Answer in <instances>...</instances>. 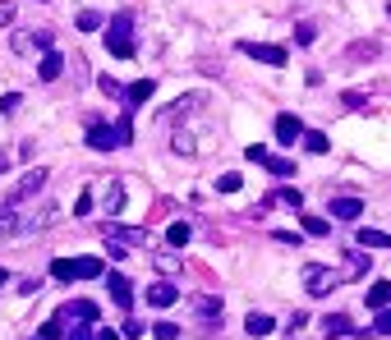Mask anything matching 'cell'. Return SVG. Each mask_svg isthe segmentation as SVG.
<instances>
[{
	"label": "cell",
	"mask_w": 391,
	"mask_h": 340,
	"mask_svg": "<svg viewBox=\"0 0 391 340\" xmlns=\"http://www.w3.org/2000/svg\"><path fill=\"white\" fill-rule=\"evenodd\" d=\"M240 189H244L240 175H221V180H217V193H240Z\"/></svg>",
	"instance_id": "cell-34"
},
{
	"label": "cell",
	"mask_w": 391,
	"mask_h": 340,
	"mask_svg": "<svg viewBox=\"0 0 391 340\" xmlns=\"http://www.w3.org/2000/svg\"><path fill=\"white\" fill-rule=\"evenodd\" d=\"M60 74H65V55H60V51H46L42 65H37V79H42V83H55Z\"/></svg>",
	"instance_id": "cell-12"
},
{
	"label": "cell",
	"mask_w": 391,
	"mask_h": 340,
	"mask_svg": "<svg viewBox=\"0 0 391 340\" xmlns=\"http://www.w3.org/2000/svg\"><path fill=\"white\" fill-rule=\"evenodd\" d=\"M51 276L55 280H92V276H106V267H102V258H55Z\"/></svg>",
	"instance_id": "cell-1"
},
{
	"label": "cell",
	"mask_w": 391,
	"mask_h": 340,
	"mask_svg": "<svg viewBox=\"0 0 391 340\" xmlns=\"http://www.w3.org/2000/svg\"><path fill=\"white\" fill-rule=\"evenodd\" d=\"M60 216H65V212H60V202H46L42 212H33V216L23 221V230H46V226H55Z\"/></svg>",
	"instance_id": "cell-11"
},
{
	"label": "cell",
	"mask_w": 391,
	"mask_h": 340,
	"mask_svg": "<svg viewBox=\"0 0 391 340\" xmlns=\"http://www.w3.org/2000/svg\"><path fill=\"white\" fill-rule=\"evenodd\" d=\"M106 239L111 244H148V230H129V226H111L106 221Z\"/></svg>",
	"instance_id": "cell-15"
},
{
	"label": "cell",
	"mask_w": 391,
	"mask_h": 340,
	"mask_svg": "<svg viewBox=\"0 0 391 340\" xmlns=\"http://www.w3.org/2000/svg\"><path fill=\"white\" fill-rule=\"evenodd\" d=\"M60 317H65V322H70V317H74V322H97V304H92V299H74V304L60 308Z\"/></svg>",
	"instance_id": "cell-13"
},
{
	"label": "cell",
	"mask_w": 391,
	"mask_h": 340,
	"mask_svg": "<svg viewBox=\"0 0 391 340\" xmlns=\"http://www.w3.org/2000/svg\"><path fill=\"white\" fill-rule=\"evenodd\" d=\"M87 148L111 152V148H120V133H115L111 124H92V129H87Z\"/></svg>",
	"instance_id": "cell-9"
},
{
	"label": "cell",
	"mask_w": 391,
	"mask_h": 340,
	"mask_svg": "<svg viewBox=\"0 0 391 340\" xmlns=\"http://www.w3.org/2000/svg\"><path fill=\"white\" fill-rule=\"evenodd\" d=\"M152 92H156V83H152V79H139V83H129V87H124V106L134 111V106H143Z\"/></svg>",
	"instance_id": "cell-18"
},
{
	"label": "cell",
	"mask_w": 391,
	"mask_h": 340,
	"mask_svg": "<svg viewBox=\"0 0 391 340\" xmlns=\"http://www.w3.org/2000/svg\"><path fill=\"white\" fill-rule=\"evenodd\" d=\"M14 51L18 55H33V51L46 55V51H51V33H18L14 37Z\"/></svg>",
	"instance_id": "cell-8"
},
{
	"label": "cell",
	"mask_w": 391,
	"mask_h": 340,
	"mask_svg": "<svg viewBox=\"0 0 391 340\" xmlns=\"http://www.w3.org/2000/svg\"><path fill=\"white\" fill-rule=\"evenodd\" d=\"M331 216L336 221H359L364 216V202L359 198H331Z\"/></svg>",
	"instance_id": "cell-16"
},
{
	"label": "cell",
	"mask_w": 391,
	"mask_h": 340,
	"mask_svg": "<svg viewBox=\"0 0 391 340\" xmlns=\"http://www.w3.org/2000/svg\"><path fill=\"white\" fill-rule=\"evenodd\" d=\"M240 51L253 55V60H262V65H272V70H281V65L290 60L286 46H272V42H240Z\"/></svg>",
	"instance_id": "cell-5"
},
{
	"label": "cell",
	"mask_w": 391,
	"mask_h": 340,
	"mask_svg": "<svg viewBox=\"0 0 391 340\" xmlns=\"http://www.w3.org/2000/svg\"><path fill=\"white\" fill-rule=\"evenodd\" d=\"M355 244L373 253V248H391V235H382V230H359V235H355Z\"/></svg>",
	"instance_id": "cell-23"
},
{
	"label": "cell",
	"mask_w": 391,
	"mask_h": 340,
	"mask_svg": "<svg viewBox=\"0 0 391 340\" xmlns=\"http://www.w3.org/2000/svg\"><path fill=\"white\" fill-rule=\"evenodd\" d=\"M92 322H78V327H70V340H92V331H87Z\"/></svg>",
	"instance_id": "cell-41"
},
{
	"label": "cell",
	"mask_w": 391,
	"mask_h": 340,
	"mask_svg": "<svg viewBox=\"0 0 391 340\" xmlns=\"http://www.w3.org/2000/svg\"><path fill=\"white\" fill-rule=\"evenodd\" d=\"M244 331H249L253 340H262V336L277 331V317H267V313H249V317H244Z\"/></svg>",
	"instance_id": "cell-17"
},
{
	"label": "cell",
	"mask_w": 391,
	"mask_h": 340,
	"mask_svg": "<svg viewBox=\"0 0 391 340\" xmlns=\"http://www.w3.org/2000/svg\"><path fill=\"white\" fill-rule=\"evenodd\" d=\"M5 23H14V5H0V28Z\"/></svg>",
	"instance_id": "cell-43"
},
{
	"label": "cell",
	"mask_w": 391,
	"mask_h": 340,
	"mask_svg": "<svg viewBox=\"0 0 391 340\" xmlns=\"http://www.w3.org/2000/svg\"><path fill=\"white\" fill-rule=\"evenodd\" d=\"M106 51L115 60H134V18L129 14H115L111 28H106Z\"/></svg>",
	"instance_id": "cell-2"
},
{
	"label": "cell",
	"mask_w": 391,
	"mask_h": 340,
	"mask_svg": "<svg viewBox=\"0 0 391 340\" xmlns=\"http://www.w3.org/2000/svg\"><path fill=\"white\" fill-rule=\"evenodd\" d=\"M166 239H171V248H184L193 239V230H189V221H175L171 230H166Z\"/></svg>",
	"instance_id": "cell-27"
},
{
	"label": "cell",
	"mask_w": 391,
	"mask_h": 340,
	"mask_svg": "<svg viewBox=\"0 0 391 340\" xmlns=\"http://www.w3.org/2000/svg\"><path fill=\"white\" fill-rule=\"evenodd\" d=\"M42 184H46V170L37 166V170H28L23 180L14 184V189H9V198H5V207H18V202H28V198H37V193H42Z\"/></svg>",
	"instance_id": "cell-4"
},
{
	"label": "cell",
	"mask_w": 391,
	"mask_h": 340,
	"mask_svg": "<svg viewBox=\"0 0 391 340\" xmlns=\"http://www.w3.org/2000/svg\"><path fill=\"white\" fill-rule=\"evenodd\" d=\"M152 336H156V340H175V336H180V327H175V322H156Z\"/></svg>",
	"instance_id": "cell-36"
},
{
	"label": "cell",
	"mask_w": 391,
	"mask_h": 340,
	"mask_svg": "<svg viewBox=\"0 0 391 340\" xmlns=\"http://www.w3.org/2000/svg\"><path fill=\"white\" fill-rule=\"evenodd\" d=\"M364 299H368V308H373V313H377V308H387V304H391V280H373Z\"/></svg>",
	"instance_id": "cell-21"
},
{
	"label": "cell",
	"mask_w": 391,
	"mask_h": 340,
	"mask_svg": "<svg viewBox=\"0 0 391 340\" xmlns=\"http://www.w3.org/2000/svg\"><path fill=\"white\" fill-rule=\"evenodd\" d=\"M377 55V42L368 37V42H355V46H346V65H364V60H373Z\"/></svg>",
	"instance_id": "cell-20"
},
{
	"label": "cell",
	"mask_w": 391,
	"mask_h": 340,
	"mask_svg": "<svg viewBox=\"0 0 391 340\" xmlns=\"http://www.w3.org/2000/svg\"><path fill=\"white\" fill-rule=\"evenodd\" d=\"M74 23H78V28H83V33H97V28H102V18H97V14H78V18H74Z\"/></svg>",
	"instance_id": "cell-39"
},
{
	"label": "cell",
	"mask_w": 391,
	"mask_h": 340,
	"mask_svg": "<svg viewBox=\"0 0 391 340\" xmlns=\"http://www.w3.org/2000/svg\"><path fill=\"white\" fill-rule=\"evenodd\" d=\"M102 92H106V97H120V92H124V87H120V83H115V79H111V74H102Z\"/></svg>",
	"instance_id": "cell-40"
},
{
	"label": "cell",
	"mask_w": 391,
	"mask_h": 340,
	"mask_svg": "<svg viewBox=\"0 0 391 340\" xmlns=\"http://www.w3.org/2000/svg\"><path fill=\"white\" fill-rule=\"evenodd\" d=\"M299 138H304V120L299 115H277V143L281 148H295Z\"/></svg>",
	"instance_id": "cell-6"
},
{
	"label": "cell",
	"mask_w": 391,
	"mask_h": 340,
	"mask_svg": "<svg viewBox=\"0 0 391 340\" xmlns=\"http://www.w3.org/2000/svg\"><path fill=\"white\" fill-rule=\"evenodd\" d=\"M322 336L336 340V336H355V322H350V313H331L322 317Z\"/></svg>",
	"instance_id": "cell-14"
},
{
	"label": "cell",
	"mask_w": 391,
	"mask_h": 340,
	"mask_svg": "<svg viewBox=\"0 0 391 340\" xmlns=\"http://www.w3.org/2000/svg\"><path fill=\"white\" fill-rule=\"evenodd\" d=\"M87 212H92V193H78V202H74V216H87Z\"/></svg>",
	"instance_id": "cell-38"
},
{
	"label": "cell",
	"mask_w": 391,
	"mask_h": 340,
	"mask_svg": "<svg viewBox=\"0 0 391 340\" xmlns=\"http://www.w3.org/2000/svg\"><path fill=\"white\" fill-rule=\"evenodd\" d=\"M143 299H148L152 308H171L175 299H180V285H171V280H156V285L143 290Z\"/></svg>",
	"instance_id": "cell-7"
},
{
	"label": "cell",
	"mask_w": 391,
	"mask_h": 340,
	"mask_svg": "<svg viewBox=\"0 0 391 340\" xmlns=\"http://www.w3.org/2000/svg\"><path fill=\"white\" fill-rule=\"evenodd\" d=\"M97 340H120V331H102V336H97Z\"/></svg>",
	"instance_id": "cell-45"
},
{
	"label": "cell",
	"mask_w": 391,
	"mask_h": 340,
	"mask_svg": "<svg viewBox=\"0 0 391 340\" xmlns=\"http://www.w3.org/2000/svg\"><path fill=\"white\" fill-rule=\"evenodd\" d=\"M299 143H304L313 157H322V152L331 148V138H327V133H318V129H304V138H299Z\"/></svg>",
	"instance_id": "cell-26"
},
{
	"label": "cell",
	"mask_w": 391,
	"mask_h": 340,
	"mask_svg": "<svg viewBox=\"0 0 391 340\" xmlns=\"http://www.w3.org/2000/svg\"><path fill=\"white\" fill-rule=\"evenodd\" d=\"M313 37H318V28H313V23H299V28H295V42H299V46H309Z\"/></svg>",
	"instance_id": "cell-37"
},
{
	"label": "cell",
	"mask_w": 391,
	"mask_h": 340,
	"mask_svg": "<svg viewBox=\"0 0 391 340\" xmlns=\"http://www.w3.org/2000/svg\"><path fill=\"white\" fill-rule=\"evenodd\" d=\"M106 290H111V299L120 308L134 304V290H129V276H120V271H106Z\"/></svg>",
	"instance_id": "cell-10"
},
{
	"label": "cell",
	"mask_w": 391,
	"mask_h": 340,
	"mask_svg": "<svg viewBox=\"0 0 391 340\" xmlns=\"http://www.w3.org/2000/svg\"><path fill=\"white\" fill-rule=\"evenodd\" d=\"M193 308H198V313H203V322H217V313H221V299L203 295V299H193Z\"/></svg>",
	"instance_id": "cell-29"
},
{
	"label": "cell",
	"mask_w": 391,
	"mask_h": 340,
	"mask_svg": "<svg viewBox=\"0 0 391 340\" xmlns=\"http://www.w3.org/2000/svg\"><path fill=\"white\" fill-rule=\"evenodd\" d=\"M244 157H249V161H253V166H262V161H267V157H272V152H267V148H262V143H249V148H244Z\"/></svg>",
	"instance_id": "cell-35"
},
{
	"label": "cell",
	"mask_w": 391,
	"mask_h": 340,
	"mask_svg": "<svg viewBox=\"0 0 391 340\" xmlns=\"http://www.w3.org/2000/svg\"><path fill=\"white\" fill-rule=\"evenodd\" d=\"M193 148H198V143H193V138H189L184 129H180V133L171 138V152H180V157H193Z\"/></svg>",
	"instance_id": "cell-30"
},
{
	"label": "cell",
	"mask_w": 391,
	"mask_h": 340,
	"mask_svg": "<svg viewBox=\"0 0 391 340\" xmlns=\"http://www.w3.org/2000/svg\"><path fill=\"white\" fill-rule=\"evenodd\" d=\"M9 280H14V276H9V271H5V267H0V290H5V285H9Z\"/></svg>",
	"instance_id": "cell-44"
},
{
	"label": "cell",
	"mask_w": 391,
	"mask_h": 340,
	"mask_svg": "<svg viewBox=\"0 0 391 340\" xmlns=\"http://www.w3.org/2000/svg\"><path fill=\"white\" fill-rule=\"evenodd\" d=\"M368 331H373V336H391V308H377V317H373Z\"/></svg>",
	"instance_id": "cell-33"
},
{
	"label": "cell",
	"mask_w": 391,
	"mask_h": 340,
	"mask_svg": "<svg viewBox=\"0 0 391 340\" xmlns=\"http://www.w3.org/2000/svg\"><path fill=\"white\" fill-rule=\"evenodd\" d=\"M346 267H350V276H364V271H368V248L350 253V258H346Z\"/></svg>",
	"instance_id": "cell-31"
},
{
	"label": "cell",
	"mask_w": 391,
	"mask_h": 340,
	"mask_svg": "<svg viewBox=\"0 0 391 340\" xmlns=\"http://www.w3.org/2000/svg\"><path fill=\"white\" fill-rule=\"evenodd\" d=\"M124 336H129V340H139V336H143V322H134V317H129V322H124Z\"/></svg>",
	"instance_id": "cell-42"
},
{
	"label": "cell",
	"mask_w": 391,
	"mask_h": 340,
	"mask_svg": "<svg viewBox=\"0 0 391 340\" xmlns=\"http://www.w3.org/2000/svg\"><path fill=\"white\" fill-rule=\"evenodd\" d=\"M267 207H290V212H299V207H304V198H299V189H281V193H267Z\"/></svg>",
	"instance_id": "cell-22"
},
{
	"label": "cell",
	"mask_w": 391,
	"mask_h": 340,
	"mask_svg": "<svg viewBox=\"0 0 391 340\" xmlns=\"http://www.w3.org/2000/svg\"><path fill=\"white\" fill-rule=\"evenodd\" d=\"M203 106V92H189V102H175L171 111H161V120H175V115H189V111H198Z\"/></svg>",
	"instance_id": "cell-25"
},
{
	"label": "cell",
	"mask_w": 391,
	"mask_h": 340,
	"mask_svg": "<svg viewBox=\"0 0 391 340\" xmlns=\"http://www.w3.org/2000/svg\"><path fill=\"white\" fill-rule=\"evenodd\" d=\"M299 226H304V235H313V239L331 235V221H322V216H299Z\"/></svg>",
	"instance_id": "cell-28"
},
{
	"label": "cell",
	"mask_w": 391,
	"mask_h": 340,
	"mask_svg": "<svg viewBox=\"0 0 391 340\" xmlns=\"http://www.w3.org/2000/svg\"><path fill=\"white\" fill-rule=\"evenodd\" d=\"M262 166H272V175H277V180H290V175H295V166H290L286 157H267Z\"/></svg>",
	"instance_id": "cell-32"
},
{
	"label": "cell",
	"mask_w": 391,
	"mask_h": 340,
	"mask_svg": "<svg viewBox=\"0 0 391 340\" xmlns=\"http://www.w3.org/2000/svg\"><path fill=\"white\" fill-rule=\"evenodd\" d=\"M102 198H106V212H111V216H120V212H124V184L111 180V184L102 189Z\"/></svg>",
	"instance_id": "cell-19"
},
{
	"label": "cell",
	"mask_w": 391,
	"mask_h": 340,
	"mask_svg": "<svg viewBox=\"0 0 391 340\" xmlns=\"http://www.w3.org/2000/svg\"><path fill=\"white\" fill-rule=\"evenodd\" d=\"M336 285H341V276H336V271H331V267H322V262H309V267H304V290H309L313 299L331 295V290H336Z\"/></svg>",
	"instance_id": "cell-3"
},
{
	"label": "cell",
	"mask_w": 391,
	"mask_h": 340,
	"mask_svg": "<svg viewBox=\"0 0 391 340\" xmlns=\"http://www.w3.org/2000/svg\"><path fill=\"white\" fill-rule=\"evenodd\" d=\"M9 170V157H5V152H0V175H5Z\"/></svg>",
	"instance_id": "cell-46"
},
{
	"label": "cell",
	"mask_w": 391,
	"mask_h": 340,
	"mask_svg": "<svg viewBox=\"0 0 391 340\" xmlns=\"http://www.w3.org/2000/svg\"><path fill=\"white\" fill-rule=\"evenodd\" d=\"M18 230H23V221H18V212H14V207H0V239L18 235Z\"/></svg>",
	"instance_id": "cell-24"
}]
</instances>
